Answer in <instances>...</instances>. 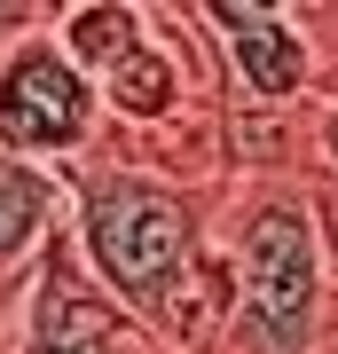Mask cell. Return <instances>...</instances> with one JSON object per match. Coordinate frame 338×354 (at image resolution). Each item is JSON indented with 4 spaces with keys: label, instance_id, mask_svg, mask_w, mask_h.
I'll return each mask as SVG.
<instances>
[{
    "label": "cell",
    "instance_id": "8992f818",
    "mask_svg": "<svg viewBox=\"0 0 338 354\" xmlns=\"http://www.w3.org/2000/svg\"><path fill=\"white\" fill-rule=\"evenodd\" d=\"M48 39L63 48V64L95 87V79L142 39V8L134 0H63V8H48Z\"/></svg>",
    "mask_w": 338,
    "mask_h": 354
},
{
    "label": "cell",
    "instance_id": "8fae6325",
    "mask_svg": "<svg viewBox=\"0 0 338 354\" xmlns=\"http://www.w3.org/2000/svg\"><path fill=\"white\" fill-rule=\"evenodd\" d=\"M323 102H338V71H330V87H323Z\"/></svg>",
    "mask_w": 338,
    "mask_h": 354
},
{
    "label": "cell",
    "instance_id": "ba28073f",
    "mask_svg": "<svg viewBox=\"0 0 338 354\" xmlns=\"http://www.w3.org/2000/svg\"><path fill=\"white\" fill-rule=\"evenodd\" d=\"M307 221H314V244H323V276L338 283V181H307Z\"/></svg>",
    "mask_w": 338,
    "mask_h": 354
},
{
    "label": "cell",
    "instance_id": "3957f363",
    "mask_svg": "<svg viewBox=\"0 0 338 354\" xmlns=\"http://www.w3.org/2000/svg\"><path fill=\"white\" fill-rule=\"evenodd\" d=\"M102 134V102L95 87L63 64V48L48 32H32L24 48L0 55V150L39 165V174H63L95 150Z\"/></svg>",
    "mask_w": 338,
    "mask_h": 354
},
{
    "label": "cell",
    "instance_id": "52a82bcc",
    "mask_svg": "<svg viewBox=\"0 0 338 354\" xmlns=\"http://www.w3.org/2000/svg\"><path fill=\"white\" fill-rule=\"evenodd\" d=\"M307 181H338V102H314L307 118Z\"/></svg>",
    "mask_w": 338,
    "mask_h": 354
},
{
    "label": "cell",
    "instance_id": "5b68a950",
    "mask_svg": "<svg viewBox=\"0 0 338 354\" xmlns=\"http://www.w3.org/2000/svg\"><path fill=\"white\" fill-rule=\"evenodd\" d=\"M55 228H63V181L0 150V283L24 276Z\"/></svg>",
    "mask_w": 338,
    "mask_h": 354
},
{
    "label": "cell",
    "instance_id": "7a4b0ae2",
    "mask_svg": "<svg viewBox=\"0 0 338 354\" xmlns=\"http://www.w3.org/2000/svg\"><path fill=\"white\" fill-rule=\"evenodd\" d=\"M213 236L236 276V315L220 354H307L323 307V244L307 221V181H220Z\"/></svg>",
    "mask_w": 338,
    "mask_h": 354
},
{
    "label": "cell",
    "instance_id": "9c48e42d",
    "mask_svg": "<svg viewBox=\"0 0 338 354\" xmlns=\"http://www.w3.org/2000/svg\"><path fill=\"white\" fill-rule=\"evenodd\" d=\"M307 354H338V283L323 291V307H314V330H307Z\"/></svg>",
    "mask_w": 338,
    "mask_h": 354
},
{
    "label": "cell",
    "instance_id": "6da1fadb",
    "mask_svg": "<svg viewBox=\"0 0 338 354\" xmlns=\"http://www.w3.org/2000/svg\"><path fill=\"white\" fill-rule=\"evenodd\" d=\"M55 181H63V236H71L79 268L102 283L111 307L150 323L158 299L173 291V276L213 236L220 189H173V181L126 174V165L95 158V150L79 165H63Z\"/></svg>",
    "mask_w": 338,
    "mask_h": 354
},
{
    "label": "cell",
    "instance_id": "30bf717a",
    "mask_svg": "<svg viewBox=\"0 0 338 354\" xmlns=\"http://www.w3.org/2000/svg\"><path fill=\"white\" fill-rule=\"evenodd\" d=\"M16 299H24V276L0 283V354H16Z\"/></svg>",
    "mask_w": 338,
    "mask_h": 354
},
{
    "label": "cell",
    "instance_id": "277c9868",
    "mask_svg": "<svg viewBox=\"0 0 338 354\" xmlns=\"http://www.w3.org/2000/svg\"><path fill=\"white\" fill-rule=\"evenodd\" d=\"M16 354H158L126 307L102 299V283L79 268L71 236L39 244V260L24 268V299H16Z\"/></svg>",
    "mask_w": 338,
    "mask_h": 354
}]
</instances>
